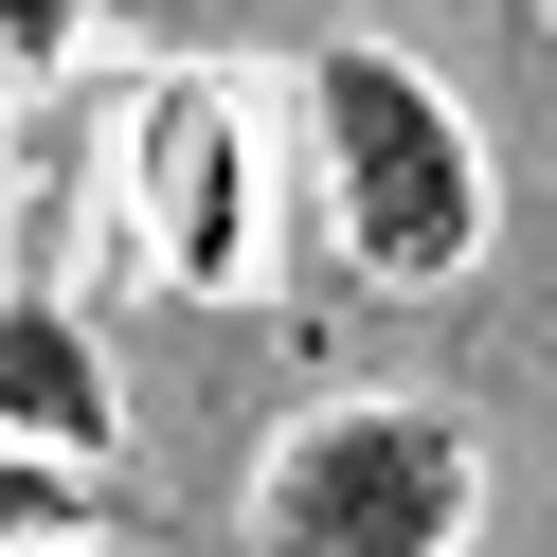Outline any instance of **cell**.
I'll return each mask as SVG.
<instances>
[{"instance_id":"cell-3","label":"cell","mask_w":557,"mask_h":557,"mask_svg":"<svg viewBox=\"0 0 557 557\" xmlns=\"http://www.w3.org/2000/svg\"><path fill=\"white\" fill-rule=\"evenodd\" d=\"M145 270L198 306H234L270 270V198H252V109L216 73H162L145 90Z\"/></svg>"},{"instance_id":"cell-6","label":"cell","mask_w":557,"mask_h":557,"mask_svg":"<svg viewBox=\"0 0 557 557\" xmlns=\"http://www.w3.org/2000/svg\"><path fill=\"white\" fill-rule=\"evenodd\" d=\"M73 37H90V0H0V90H18V73H54Z\"/></svg>"},{"instance_id":"cell-1","label":"cell","mask_w":557,"mask_h":557,"mask_svg":"<svg viewBox=\"0 0 557 557\" xmlns=\"http://www.w3.org/2000/svg\"><path fill=\"white\" fill-rule=\"evenodd\" d=\"M306 145H324V216H342V252H360L377 288H449V270L485 252V145H468V109H449L413 54L342 37L324 73H306Z\"/></svg>"},{"instance_id":"cell-4","label":"cell","mask_w":557,"mask_h":557,"mask_svg":"<svg viewBox=\"0 0 557 557\" xmlns=\"http://www.w3.org/2000/svg\"><path fill=\"white\" fill-rule=\"evenodd\" d=\"M0 432L54 449V468H109L126 449V396H109V360H90V324L54 288H0Z\"/></svg>"},{"instance_id":"cell-5","label":"cell","mask_w":557,"mask_h":557,"mask_svg":"<svg viewBox=\"0 0 557 557\" xmlns=\"http://www.w3.org/2000/svg\"><path fill=\"white\" fill-rule=\"evenodd\" d=\"M0 540H109V485H90V468H54V449H18V432H0Z\"/></svg>"},{"instance_id":"cell-2","label":"cell","mask_w":557,"mask_h":557,"mask_svg":"<svg viewBox=\"0 0 557 557\" xmlns=\"http://www.w3.org/2000/svg\"><path fill=\"white\" fill-rule=\"evenodd\" d=\"M468 521H485V468L413 396H342L252 468V540H288V557H449Z\"/></svg>"}]
</instances>
